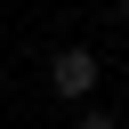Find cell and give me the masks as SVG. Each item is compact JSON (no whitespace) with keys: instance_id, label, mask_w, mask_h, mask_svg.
<instances>
[{"instance_id":"6da1fadb","label":"cell","mask_w":129,"mask_h":129,"mask_svg":"<svg viewBox=\"0 0 129 129\" xmlns=\"http://www.w3.org/2000/svg\"><path fill=\"white\" fill-rule=\"evenodd\" d=\"M48 89H56V97H89V89H97V56H89V48H56V56H48Z\"/></svg>"},{"instance_id":"7a4b0ae2","label":"cell","mask_w":129,"mask_h":129,"mask_svg":"<svg viewBox=\"0 0 129 129\" xmlns=\"http://www.w3.org/2000/svg\"><path fill=\"white\" fill-rule=\"evenodd\" d=\"M73 129H121V121H113V113H81Z\"/></svg>"},{"instance_id":"3957f363","label":"cell","mask_w":129,"mask_h":129,"mask_svg":"<svg viewBox=\"0 0 129 129\" xmlns=\"http://www.w3.org/2000/svg\"><path fill=\"white\" fill-rule=\"evenodd\" d=\"M121 16H129V0H121Z\"/></svg>"},{"instance_id":"277c9868","label":"cell","mask_w":129,"mask_h":129,"mask_svg":"<svg viewBox=\"0 0 129 129\" xmlns=\"http://www.w3.org/2000/svg\"><path fill=\"white\" fill-rule=\"evenodd\" d=\"M121 97H129V81H121Z\"/></svg>"}]
</instances>
